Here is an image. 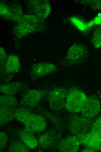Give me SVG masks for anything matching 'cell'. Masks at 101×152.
<instances>
[{
  "mask_svg": "<svg viewBox=\"0 0 101 152\" xmlns=\"http://www.w3.org/2000/svg\"><path fill=\"white\" fill-rule=\"evenodd\" d=\"M14 117L25 125V129L33 132L42 131L46 127V122L44 118L26 110H16L14 112Z\"/></svg>",
  "mask_w": 101,
  "mask_h": 152,
  "instance_id": "6da1fadb",
  "label": "cell"
},
{
  "mask_svg": "<svg viewBox=\"0 0 101 152\" xmlns=\"http://www.w3.org/2000/svg\"><path fill=\"white\" fill-rule=\"evenodd\" d=\"M88 56L87 49L84 45L75 44L69 48L62 64L69 66L82 64L86 61Z\"/></svg>",
  "mask_w": 101,
  "mask_h": 152,
  "instance_id": "7a4b0ae2",
  "label": "cell"
},
{
  "mask_svg": "<svg viewBox=\"0 0 101 152\" xmlns=\"http://www.w3.org/2000/svg\"><path fill=\"white\" fill-rule=\"evenodd\" d=\"M87 98L82 91L75 89H72L68 92L65 107L72 113L80 112Z\"/></svg>",
  "mask_w": 101,
  "mask_h": 152,
  "instance_id": "3957f363",
  "label": "cell"
},
{
  "mask_svg": "<svg viewBox=\"0 0 101 152\" xmlns=\"http://www.w3.org/2000/svg\"><path fill=\"white\" fill-rule=\"evenodd\" d=\"M68 92L64 88H55L50 91L47 95V99L50 108L58 110L65 107Z\"/></svg>",
  "mask_w": 101,
  "mask_h": 152,
  "instance_id": "277c9868",
  "label": "cell"
},
{
  "mask_svg": "<svg viewBox=\"0 0 101 152\" xmlns=\"http://www.w3.org/2000/svg\"><path fill=\"white\" fill-rule=\"evenodd\" d=\"M87 119L77 116L72 118L69 123L70 129L72 132L78 137L89 132L92 125Z\"/></svg>",
  "mask_w": 101,
  "mask_h": 152,
  "instance_id": "5b68a950",
  "label": "cell"
},
{
  "mask_svg": "<svg viewBox=\"0 0 101 152\" xmlns=\"http://www.w3.org/2000/svg\"><path fill=\"white\" fill-rule=\"evenodd\" d=\"M101 110L100 102L95 96L87 98L80 111L83 117L90 119L97 116Z\"/></svg>",
  "mask_w": 101,
  "mask_h": 152,
  "instance_id": "8992f818",
  "label": "cell"
},
{
  "mask_svg": "<svg viewBox=\"0 0 101 152\" xmlns=\"http://www.w3.org/2000/svg\"><path fill=\"white\" fill-rule=\"evenodd\" d=\"M39 21L35 15L21 17L17 25V33L21 35L27 34L37 29Z\"/></svg>",
  "mask_w": 101,
  "mask_h": 152,
  "instance_id": "52a82bcc",
  "label": "cell"
},
{
  "mask_svg": "<svg viewBox=\"0 0 101 152\" xmlns=\"http://www.w3.org/2000/svg\"><path fill=\"white\" fill-rule=\"evenodd\" d=\"M80 143L95 151H101V134L91 131L78 137Z\"/></svg>",
  "mask_w": 101,
  "mask_h": 152,
  "instance_id": "ba28073f",
  "label": "cell"
},
{
  "mask_svg": "<svg viewBox=\"0 0 101 152\" xmlns=\"http://www.w3.org/2000/svg\"><path fill=\"white\" fill-rule=\"evenodd\" d=\"M45 92L42 90L31 89L27 90L23 96L21 103L28 107L36 106L44 95Z\"/></svg>",
  "mask_w": 101,
  "mask_h": 152,
  "instance_id": "9c48e42d",
  "label": "cell"
},
{
  "mask_svg": "<svg viewBox=\"0 0 101 152\" xmlns=\"http://www.w3.org/2000/svg\"><path fill=\"white\" fill-rule=\"evenodd\" d=\"M57 70L55 65L47 62H41L34 65L31 69L33 76L39 77L53 73Z\"/></svg>",
  "mask_w": 101,
  "mask_h": 152,
  "instance_id": "30bf717a",
  "label": "cell"
},
{
  "mask_svg": "<svg viewBox=\"0 0 101 152\" xmlns=\"http://www.w3.org/2000/svg\"><path fill=\"white\" fill-rule=\"evenodd\" d=\"M80 143L75 137H69L61 140L57 147L61 152H76L78 151Z\"/></svg>",
  "mask_w": 101,
  "mask_h": 152,
  "instance_id": "8fae6325",
  "label": "cell"
},
{
  "mask_svg": "<svg viewBox=\"0 0 101 152\" xmlns=\"http://www.w3.org/2000/svg\"><path fill=\"white\" fill-rule=\"evenodd\" d=\"M33 12L38 18L42 19L46 18L50 14L51 8L50 4L48 1H37L31 6Z\"/></svg>",
  "mask_w": 101,
  "mask_h": 152,
  "instance_id": "7c38bea8",
  "label": "cell"
},
{
  "mask_svg": "<svg viewBox=\"0 0 101 152\" xmlns=\"http://www.w3.org/2000/svg\"><path fill=\"white\" fill-rule=\"evenodd\" d=\"M18 135L21 141L28 148L33 149L37 146L38 141L32 132L25 128L20 130Z\"/></svg>",
  "mask_w": 101,
  "mask_h": 152,
  "instance_id": "4fadbf2b",
  "label": "cell"
},
{
  "mask_svg": "<svg viewBox=\"0 0 101 152\" xmlns=\"http://www.w3.org/2000/svg\"><path fill=\"white\" fill-rule=\"evenodd\" d=\"M20 69L19 57L15 54H12L8 57L5 66L6 71L8 73H14L18 72Z\"/></svg>",
  "mask_w": 101,
  "mask_h": 152,
  "instance_id": "5bb4252c",
  "label": "cell"
},
{
  "mask_svg": "<svg viewBox=\"0 0 101 152\" xmlns=\"http://www.w3.org/2000/svg\"><path fill=\"white\" fill-rule=\"evenodd\" d=\"M23 86V84L19 82L2 84L0 86V92L5 94L12 95L18 92Z\"/></svg>",
  "mask_w": 101,
  "mask_h": 152,
  "instance_id": "9a60e30c",
  "label": "cell"
},
{
  "mask_svg": "<svg viewBox=\"0 0 101 152\" xmlns=\"http://www.w3.org/2000/svg\"><path fill=\"white\" fill-rule=\"evenodd\" d=\"M0 126H3L12 120L14 117L15 111L0 106Z\"/></svg>",
  "mask_w": 101,
  "mask_h": 152,
  "instance_id": "2e32d148",
  "label": "cell"
},
{
  "mask_svg": "<svg viewBox=\"0 0 101 152\" xmlns=\"http://www.w3.org/2000/svg\"><path fill=\"white\" fill-rule=\"evenodd\" d=\"M0 106L11 109L17 104L16 99L12 95H1L0 97Z\"/></svg>",
  "mask_w": 101,
  "mask_h": 152,
  "instance_id": "e0dca14e",
  "label": "cell"
},
{
  "mask_svg": "<svg viewBox=\"0 0 101 152\" xmlns=\"http://www.w3.org/2000/svg\"><path fill=\"white\" fill-rule=\"evenodd\" d=\"M55 139L52 133L47 132L40 137L38 144L40 146L47 148L54 144Z\"/></svg>",
  "mask_w": 101,
  "mask_h": 152,
  "instance_id": "ac0fdd59",
  "label": "cell"
},
{
  "mask_svg": "<svg viewBox=\"0 0 101 152\" xmlns=\"http://www.w3.org/2000/svg\"><path fill=\"white\" fill-rule=\"evenodd\" d=\"M10 152H27L29 151L28 147L21 142L17 141L11 143L8 149Z\"/></svg>",
  "mask_w": 101,
  "mask_h": 152,
  "instance_id": "d6986e66",
  "label": "cell"
},
{
  "mask_svg": "<svg viewBox=\"0 0 101 152\" xmlns=\"http://www.w3.org/2000/svg\"><path fill=\"white\" fill-rule=\"evenodd\" d=\"M71 20L73 24L81 31H84L88 27L87 24L79 18L73 17L71 18Z\"/></svg>",
  "mask_w": 101,
  "mask_h": 152,
  "instance_id": "ffe728a7",
  "label": "cell"
},
{
  "mask_svg": "<svg viewBox=\"0 0 101 152\" xmlns=\"http://www.w3.org/2000/svg\"><path fill=\"white\" fill-rule=\"evenodd\" d=\"M90 131L101 134V115L92 125Z\"/></svg>",
  "mask_w": 101,
  "mask_h": 152,
  "instance_id": "44dd1931",
  "label": "cell"
},
{
  "mask_svg": "<svg viewBox=\"0 0 101 152\" xmlns=\"http://www.w3.org/2000/svg\"><path fill=\"white\" fill-rule=\"evenodd\" d=\"M8 138L6 133L3 132L0 133V147L1 149H4L8 141Z\"/></svg>",
  "mask_w": 101,
  "mask_h": 152,
  "instance_id": "7402d4cb",
  "label": "cell"
},
{
  "mask_svg": "<svg viewBox=\"0 0 101 152\" xmlns=\"http://www.w3.org/2000/svg\"><path fill=\"white\" fill-rule=\"evenodd\" d=\"M6 53L4 49L2 48H0V62H4L6 60L7 58Z\"/></svg>",
  "mask_w": 101,
  "mask_h": 152,
  "instance_id": "603a6c76",
  "label": "cell"
},
{
  "mask_svg": "<svg viewBox=\"0 0 101 152\" xmlns=\"http://www.w3.org/2000/svg\"><path fill=\"white\" fill-rule=\"evenodd\" d=\"M82 151V152H95V151L87 147V148H84L83 149Z\"/></svg>",
  "mask_w": 101,
  "mask_h": 152,
  "instance_id": "cb8c5ba5",
  "label": "cell"
},
{
  "mask_svg": "<svg viewBox=\"0 0 101 152\" xmlns=\"http://www.w3.org/2000/svg\"><path fill=\"white\" fill-rule=\"evenodd\" d=\"M100 100L101 101V94L100 96Z\"/></svg>",
  "mask_w": 101,
  "mask_h": 152,
  "instance_id": "d4e9b609",
  "label": "cell"
}]
</instances>
